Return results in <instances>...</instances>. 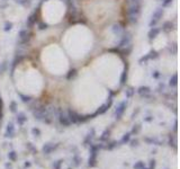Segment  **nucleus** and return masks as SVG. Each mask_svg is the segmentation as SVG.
Segmentation results:
<instances>
[{"mask_svg":"<svg viewBox=\"0 0 180 169\" xmlns=\"http://www.w3.org/2000/svg\"><path fill=\"white\" fill-rule=\"evenodd\" d=\"M61 46L71 62H83L92 54L97 37L92 28L83 23H74L68 26L61 35Z\"/></svg>","mask_w":180,"mask_h":169,"instance_id":"obj_1","label":"nucleus"},{"mask_svg":"<svg viewBox=\"0 0 180 169\" xmlns=\"http://www.w3.org/2000/svg\"><path fill=\"white\" fill-rule=\"evenodd\" d=\"M89 63L90 72L107 85L114 83L116 90L125 83V61L117 52H101L100 54L93 56Z\"/></svg>","mask_w":180,"mask_h":169,"instance_id":"obj_2","label":"nucleus"},{"mask_svg":"<svg viewBox=\"0 0 180 169\" xmlns=\"http://www.w3.org/2000/svg\"><path fill=\"white\" fill-rule=\"evenodd\" d=\"M39 63L43 69L52 75H69L71 72V60L60 43H49L39 52Z\"/></svg>","mask_w":180,"mask_h":169,"instance_id":"obj_3","label":"nucleus"},{"mask_svg":"<svg viewBox=\"0 0 180 169\" xmlns=\"http://www.w3.org/2000/svg\"><path fill=\"white\" fill-rule=\"evenodd\" d=\"M85 11L93 24H111L121 15V0H89Z\"/></svg>","mask_w":180,"mask_h":169,"instance_id":"obj_4","label":"nucleus"},{"mask_svg":"<svg viewBox=\"0 0 180 169\" xmlns=\"http://www.w3.org/2000/svg\"><path fill=\"white\" fill-rule=\"evenodd\" d=\"M13 78L18 86H24L27 90H38L43 85V75L32 61L17 63L13 71Z\"/></svg>","mask_w":180,"mask_h":169,"instance_id":"obj_5","label":"nucleus"},{"mask_svg":"<svg viewBox=\"0 0 180 169\" xmlns=\"http://www.w3.org/2000/svg\"><path fill=\"white\" fill-rule=\"evenodd\" d=\"M67 15V5L63 0H45L41 6V18L49 26H56Z\"/></svg>","mask_w":180,"mask_h":169,"instance_id":"obj_6","label":"nucleus"},{"mask_svg":"<svg viewBox=\"0 0 180 169\" xmlns=\"http://www.w3.org/2000/svg\"><path fill=\"white\" fill-rule=\"evenodd\" d=\"M60 147V144L59 143H46V144H44L43 146V148H42V151H43V153L44 154H51L54 150H56L57 148Z\"/></svg>","mask_w":180,"mask_h":169,"instance_id":"obj_7","label":"nucleus"},{"mask_svg":"<svg viewBox=\"0 0 180 169\" xmlns=\"http://www.w3.org/2000/svg\"><path fill=\"white\" fill-rule=\"evenodd\" d=\"M97 157H98V156L90 154L89 159H88V167H90V168L97 167V165H98V159H97Z\"/></svg>","mask_w":180,"mask_h":169,"instance_id":"obj_8","label":"nucleus"},{"mask_svg":"<svg viewBox=\"0 0 180 169\" xmlns=\"http://www.w3.org/2000/svg\"><path fill=\"white\" fill-rule=\"evenodd\" d=\"M118 147H121V146H119V143L117 141H111V142H109L107 144H104V150L111 151L114 150L115 148H118Z\"/></svg>","mask_w":180,"mask_h":169,"instance_id":"obj_9","label":"nucleus"},{"mask_svg":"<svg viewBox=\"0 0 180 169\" xmlns=\"http://www.w3.org/2000/svg\"><path fill=\"white\" fill-rule=\"evenodd\" d=\"M81 161H82V159L80 158V156L78 153H74L73 157H72V165H73V167H79Z\"/></svg>","mask_w":180,"mask_h":169,"instance_id":"obj_10","label":"nucleus"},{"mask_svg":"<svg viewBox=\"0 0 180 169\" xmlns=\"http://www.w3.org/2000/svg\"><path fill=\"white\" fill-rule=\"evenodd\" d=\"M14 134H15V129H14V125L10 123V124H8V128H7V131L5 133V136L6 138H13Z\"/></svg>","mask_w":180,"mask_h":169,"instance_id":"obj_11","label":"nucleus"},{"mask_svg":"<svg viewBox=\"0 0 180 169\" xmlns=\"http://www.w3.org/2000/svg\"><path fill=\"white\" fill-rule=\"evenodd\" d=\"M93 134H95V130H91V133H89V134L86 136V139L83 140V143H82L85 147L91 144V140H92V138H93Z\"/></svg>","mask_w":180,"mask_h":169,"instance_id":"obj_12","label":"nucleus"},{"mask_svg":"<svg viewBox=\"0 0 180 169\" xmlns=\"http://www.w3.org/2000/svg\"><path fill=\"white\" fill-rule=\"evenodd\" d=\"M7 157H8V159H9V161H11V162H15L16 160H17L18 156H17V152L16 151H9L8 152V154H7Z\"/></svg>","mask_w":180,"mask_h":169,"instance_id":"obj_13","label":"nucleus"},{"mask_svg":"<svg viewBox=\"0 0 180 169\" xmlns=\"http://www.w3.org/2000/svg\"><path fill=\"white\" fill-rule=\"evenodd\" d=\"M129 139H131V133H126V134H124L123 138H122V140L118 142L119 146H123V144H126L127 142H129Z\"/></svg>","mask_w":180,"mask_h":169,"instance_id":"obj_14","label":"nucleus"},{"mask_svg":"<svg viewBox=\"0 0 180 169\" xmlns=\"http://www.w3.org/2000/svg\"><path fill=\"white\" fill-rule=\"evenodd\" d=\"M144 140H145V142L149 143V144H152V143H153V144H155V146H160V144H159L160 142H159L157 139H153V138H145Z\"/></svg>","mask_w":180,"mask_h":169,"instance_id":"obj_15","label":"nucleus"},{"mask_svg":"<svg viewBox=\"0 0 180 169\" xmlns=\"http://www.w3.org/2000/svg\"><path fill=\"white\" fill-rule=\"evenodd\" d=\"M62 164H63V159H60V160L55 161L53 165H52V168L53 169H61V167H62Z\"/></svg>","mask_w":180,"mask_h":169,"instance_id":"obj_16","label":"nucleus"},{"mask_svg":"<svg viewBox=\"0 0 180 169\" xmlns=\"http://www.w3.org/2000/svg\"><path fill=\"white\" fill-rule=\"evenodd\" d=\"M144 167H145V164H144L143 161H137V162H135L134 166H133L134 169H143Z\"/></svg>","mask_w":180,"mask_h":169,"instance_id":"obj_17","label":"nucleus"},{"mask_svg":"<svg viewBox=\"0 0 180 169\" xmlns=\"http://www.w3.org/2000/svg\"><path fill=\"white\" fill-rule=\"evenodd\" d=\"M155 165H157V161L153 159V160H151L150 161V165H149V167H144L143 169H155Z\"/></svg>","mask_w":180,"mask_h":169,"instance_id":"obj_18","label":"nucleus"},{"mask_svg":"<svg viewBox=\"0 0 180 169\" xmlns=\"http://www.w3.org/2000/svg\"><path fill=\"white\" fill-rule=\"evenodd\" d=\"M108 136H109V131L107 130V131L104 132V133H103V135L100 136V141H105V140L107 139Z\"/></svg>","mask_w":180,"mask_h":169,"instance_id":"obj_19","label":"nucleus"},{"mask_svg":"<svg viewBox=\"0 0 180 169\" xmlns=\"http://www.w3.org/2000/svg\"><path fill=\"white\" fill-rule=\"evenodd\" d=\"M137 146H139V140L135 139V140H132V141H131V147H132V148H136Z\"/></svg>","mask_w":180,"mask_h":169,"instance_id":"obj_20","label":"nucleus"},{"mask_svg":"<svg viewBox=\"0 0 180 169\" xmlns=\"http://www.w3.org/2000/svg\"><path fill=\"white\" fill-rule=\"evenodd\" d=\"M33 134H34L35 136H39V135H41V131H39L38 129H33Z\"/></svg>","mask_w":180,"mask_h":169,"instance_id":"obj_21","label":"nucleus"},{"mask_svg":"<svg viewBox=\"0 0 180 169\" xmlns=\"http://www.w3.org/2000/svg\"><path fill=\"white\" fill-rule=\"evenodd\" d=\"M23 117H24V115H23V114H21V115H20V117H19V118H17L18 123H19V124H20V125H21V124H23V123H24V121H25V118H23Z\"/></svg>","mask_w":180,"mask_h":169,"instance_id":"obj_22","label":"nucleus"},{"mask_svg":"<svg viewBox=\"0 0 180 169\" xmlns=\"http://www.w3.org/2000/svg\"><path fill=\"white\" fill-rule=\"evenodd\" d=\"M137 126H139V125H137ZM140 130H141V128H140V126H139V128H136V129L134 128V129H133V131H132V134H137Z\"/></svg>","mask_w":180,"mask_h":169,"instance_id":"obj_23","label":"nucleus"},{"mask_svg":"<svg viewBox=\"0 0 180 169\" xmlns=\"http://www.w3.org/2000/svg\"><path fill=\"white\" fill-rule=\"evenodd\" d=\"M25 168H27V167H31V162L29 161H26V164H25V166H24Z\"/></svg>","mask_w":180,"mask_h":169,"instance_id":"obj_24","label":"nucleus"},{"mask_svg":"<svg viewBox=\"0 0 180 169\" xmlns=\"http://www.w3.org/2000/svg\"><path fill=\"white\" fill-rule=\"evenodd\" d=\"M5 167H6L7 169H11V166H10V165H8V164H6V165H5Z\"/></svg>","mask_w":180,"mask_h":169,"instance_id":"obj_25","label":"nucleus"}]
</instances>
